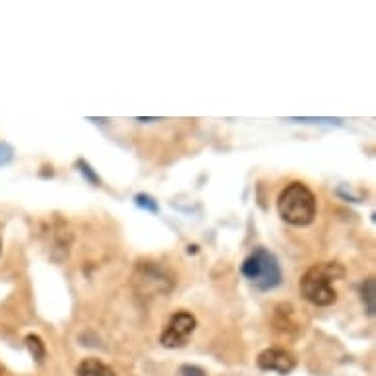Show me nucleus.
<instances>
[{
	"mask_svg": "<svg viewBox=\"0 0 376 376\" xmlns=\"http://www.w3.org/2000/svg\"><path fill=\"white\" fill-rule=\"evenodd\" d=\"M258 366L262 370H270V372H278V375H290L295 368V358L286 349L270 347L258 355Z\"/></svg>",
	"mask_w": 376,
	"mask_h": 376,
	"instance_id": "obj_5",
	"label": "nucleus"
},
{
	"mask_svg": "<svg viewBox=\"0 0 376 376\" xmlns=\"http://www.w3.org/2000/svg\"><path fill=\"white\" fill-rule=\"evenodd\" d=\"M77 376H116L115 370L99 358H85L81 365L77 366Z\"/></svg>",
	"mask_w": 376,
	"mask_h": 376,
	"instance_id": "obj_6",
	"label": "nucleus"
},
{
	"mask_svg": "<svg viewBox=\"0 0 376 376\" xmlns=\"http://www.w3.org/2000/svg\"><path fill=\"white\" fill-rule=\"evenodd\" d=\"M278 211L286 223H290L293 227H307L315 219L317 199L307 186L293 181L280 193Z\"/></svg>",
	"mask_w": 376,
	"mask_h": 376,
	"instance_id": "obj_2",
	"label": "nucleus"
},
{
	"mask_svg": "<svg viewBox=\"0 0 376 376\" xmlns=\"http://www.w3.org/2000/svg\"><path fill=\"white\" fill-rule=\"evenodd\" d=\"M26 347H28V351H30V355L34 356L36 363H43V358H46V345H43L42 337L30 333L26 337Z\"/></svg>",
	"mask_w": 376,
	"mask_h": 376,
	"instance_id": "obj_8",
	"label": "nucleus"
},
{
	"mask_svg": "<svg viewBox=\"0 0 376 376\" xmlns=\"http://www.w3.org/2000/svg\"><path fill=\"white\" fill-rule=\"evenodd\" d=\"M345 276V268L337 262H319L305 272L300 280L303 298L314 305H331L337 302L335 282Z\"/></svg>",
	"mask_w": 376,
	"mask_h": 376,
	"instance_id": "obj_1",
	"label": "nucleus"
},
{
	"mask_svg": "<svg viewBox=\"0 0 376 376\" xmlns=\"http://www.w3.org/2000/svg\"><path fill=\"white\" fill-rule=\"evenodd\" d=\"M375 278H368V280H365L363 282V286H361V295H363V303H365V309L366 314L375 315L376 312V305H375Z\"/></svg>",
	"mask_w": 376,
	"mask_h": 376,
	"instance_id": "obj_7",
	"label": "nucleus"
},
{
	"mask_svg": "<svg viewBox=\"0 0 376 376\" xmlns=\"http://www.w3.org/2000/svg\"><path fill=\"white\" fill-rule=\"evenodd\" d=\"M138 123H152V120H158V118H136Z\"/></svg>",
	"mask_w": 376,
	"mask_h": 376,
	"instance_id": "obj_14",
	"label": "nucleus"
},
{
	"mask_svg": "<svg viewBox=\"0 0 376 376\" xmlns=\"http://www.w3.org/2000/svg\"><path fill=\"white\" fill-rule=\"evenodd\" d=\"M0 252H2V241H0Z\"/></svg>",
	"mask_w": 376,
	"mask_h": 376,
	"instance_id": "obj_16",
	"label": "nucleus"
},
{
	"mask_svg": "<svg viewBox=\"0 0 376 376\" xmlns=\"http://www.w3.org/2000/svg\"><path fill=\"white\" fill-rule=\"evenodd\" d=\"M178 376H207V375H205V370H203V368H199V366L183 365L181 368H179Z\"/></svg>",
	"mask_w": 376,
	"mask_h": 376,
	"instance_id": "obj_12",
	"label": "nucleus"
},
{
	"mask_svg": "<svg viewBox=\"0 0 376 376\" xmlns=\"http://www.w3.org/2000/svg\"><path fill=\"white\" fill-rule=\"evenodd\" d=\"M293 123H341V118H307V116H303V118H298V116H293L290 118Z\"/></svg>",
	"mask_w": 376,
	"mask_h": 376,
	"instance_id": "obj_13",
	"label": "nucleus"
},
{
	"mask_svg": "<svg viewBox=\"0 0 376 376\" xmlns=\"http://www.w3.org/2000/svg\"><path fill=\"white\" fill-rule=\"evenodd\" d=\"M195 327H197V319L193 315L189 312H178V314L172 315L166 331L162 333L160 343L166 349H181V347H186L191 333L195 331Z\"/></svg>",
	"mask_w": 376,
	"mask_h": 376,
	"instance_id": "obj_4",
	"label": "nucleus"
},
{
	"mask_svg": "<svg viewBox=\"0 0 376 376\" xmlns=\"http://www.w3.org/2000/svg\"><path fill=\"white\" fill-rule=\"evenodd\" d=\"M241 272L258 290H274L282 282L280 262L266 249H254L242 262Z\"/></svg>",
	"mask_w": 376,
	"mask_h": 376,
	"instance_id": "obj_3",
	"label": "nucleus"
},
{
	"mask_svg": "<svg viewBox=\"0 0 376 376\" xmlns=\"http://www.w3.org/2000/svg\"><path fill=\"white\" fill-rule=\"evenodd\" d=\"M0 376H4V370H2V368H0Z\"/></svg>",
	"mask_w": 376,
	"mask_h": 376,
	"instance_id": "obj_15",
	"label": "nucleus"
},
{
	"mask_svg": "<svg viewBox=\"0 0 376 376\" xmlns=\"http://www.w3.org/2000/svg\"><path fill=\"white\" fill-rule=\"evenodd\" d=\"M77 167H79V172H81L85 178L89 179L93 186H101V178L97 176V172H93V167L89 166L85 160H79V162H77Z\"/></svg>",
	"mask_w": 376,
	"mask_h": 376,
	"instance_id": "obj_10",
	"label": "nucleus"
},
{
	"mask_svg": "<svg viewBox=\"0 0 376 376\" xmlns=\"http://www.w3.org/2000/svg\"><path fill=\"white\" fill-rule=\"evenodd\" d=\"M14 160V148L6 142H0V167L8 166Z\"/></svg>",
	"mask_w": 376,
	"mask_h": 376,
	"instance_id": "obj_11",
	"label": "nucleus"
},
{
	"mask_svg": "<svg viewBox=\"0 0 376 376\" xmlns=\"http://www.w3.org/2000/svg\"><path fill=\"white\" fill-rule=\"evenodd\" d=\"M134 201L140 209L150 211V213H158V211H160L156 199L152 197V195H148V193H138V195L134 197Z\"/></svg>",
	"mask_w": 376,
	"mask_h": 376,
	"instance_id": "obj_9",
	"label": "nucleus"
}]
</instances>
